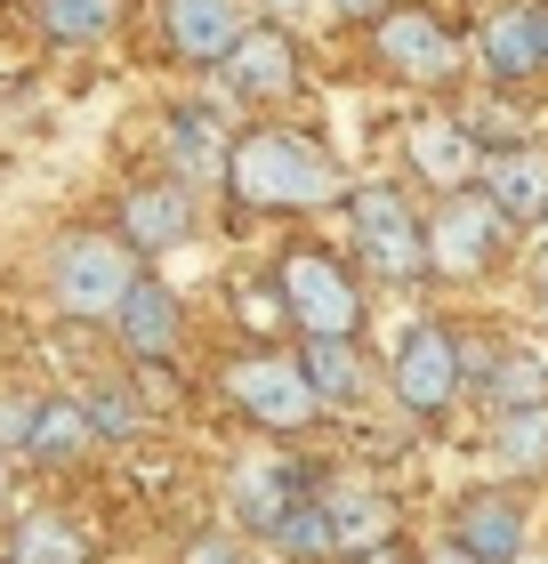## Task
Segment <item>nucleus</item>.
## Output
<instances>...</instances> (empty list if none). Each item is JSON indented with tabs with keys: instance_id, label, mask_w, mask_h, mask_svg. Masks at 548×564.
Masks as SVG:
<instances>
[{
	"instance_id": "obj_30",
	"label": "nucleus",
	"mask_w": 548,
	"mask_h": 564,
	"mask_svg": "<svg viewBox=\"0 0 548 564\" xmlns=\"http://www.w3.org/2000/svg\"><path fill=\"white\" fill-rule=\"evenodd\" d=\"M323 9H339V17H379L387 0H323Z\"/></svg>"
},
{
	"instance_id": "obj_15",
	"label": "nucleus",
	"mask_w": 548,
	"mask_h": 564,
	"mask_svg": "<svg viewBox=\"0 0 548 564\" xmlns=\"http://www.w3.org/2000/svg\"><path fill=\"white\" fill-rule=\"evenodd\" d=\"M476 48H484V73H492V82H533V73L548 65V48H540V17H533V9H492Z\"/></svg>"
},
{
	"instance_id": "obj_29",
	"label": "nucleus",
	"mask_w": 548,
	"mask_h": 564,
	"mask_svg": "<svg viewBox=\"0 0 548 564\" xmlns=\"http://www.w3.org/2000/svg\"><path fill=\"white\" fill-rule=\"evenodd\" d=\"M186 564H243V556H234L226 541H194V549H186Z\"/></svg>"
},
{
	"instance_id": "obj_20",
	"label": "nucleus",
	"mask_w": 548,
	"mask_h": 564,
	"mask_svg": "<svg viewBox=\"0 0 548 564\" xmlns=\"http://www.w3.org/2000/svg\"><path fill=\"white\" fill-rule=\"evenodd\" d=\"M114 17H121V0H41V33L57 41V48H89V41H106V33H114Z\"/></svg>"
},
{
	"instance_id": "obj_31",
	"label": "nucleus",
	"mask_w": 548,
	"mask_h": 564,
	"mask_svg": "<svg viewBox=\"0 0 548 564\" xmlns=\"http://www.w3.org/2000/svg\"><path fill=\"white\" fill-rule=\"evenodd\" d=\"M428 564H476V556H468V549H460V541H443V549H436V556H428Z\"/></svg>"
},
{
	"instance_id": "obj_9",
	"label": "nucleus",
	"mask_w": 548,
	"mask_h": 564,
	"mask_svg": "<svg viewBox=\"0 0 548 564\" xmlns=\"http://www.w3.org/2000/svg\"><path fill=\"white\" fill-rule=\"evenodd\" d=\"M162 17H170L178 57H194V65H226L234 48H243V33H250L243 0H162Z\"/></svg>"
},
{
	"instance_id": "obj_32",
	"label": "nucleus",
	"mask_w": 548,
	"mask_h": 564,
	"mask_svg": "<svg viewBox=\"0 0 548 564\" xmlns=\"http://www.w3.org/2000/svg\"><path fill=\"white\" fill-rule=\"evenodd\" d=\"M533 282H540V306H548V250H540V267H533Z\"/></svg>"
},
{
	"instance_id": "obj_34",
	"label": "nucleus",
	"mask_w": 548,
	"mask_h": 564,
	"mask_svg": "<svg viewBox=\"0 0 548 564\" xmlns=\"http://www.w3.org/2000/svg\"><path fill=\"white\" fill-rule=\"evenodd\" d=\"M363 564H396V556H387V549H379V556H363Z\"/></svg>"
},
{
	"instance_id": "obj_19",
	"label": "nucleus",
	"mask_w": 548,
	"mask_h": 564,
	"mask_svg": "<svg viewBox=\"0 0 548 564\" xmlns=\"http://www.w3.org/2000/svg\"><path fill=\"white\" fill-rule=\"evenodd\" d=\"M267 541H275L282 556H299V564H307V556H315V564H323V556H339V532H331V508H323L315 492H299L291 508H282V524L267 532Z\"/></svg>"
},
{
	"instance_id": "obj_5",
	"label": "nucleus",
	"mask_w": 548,
	"mask_h": 564,
	"mask_svg": "<svg viewBox=\"0 0 548 564\" xmlns=\"http://www.w3.org/2000/svg\"><path fill=\"white\" fill-rule=\"evenodd\" d=\"M226 395L243 403V412L258 427H307L323 412V395H315V379H307V364H282V355H250V364H234L226 371Z\"/></svg>"
},
{
	"instance_id": "obj_2",
	"label": "nucleus",
	"mask_w": 548,
	"mask_h": 564,
	"mask_svg": "<svg viewBox=\"0 0 548 564\" xmlns=\"http://www.w3.org/2000/svg\"><path fill=\"white\" fill-rule=\"evenodd\" d=\"M49 291H57L65 315L121 323V306L138 299V259H129V242L73 235V242H57V259H49Z\"/></svg>"
},
{
	"instance_id": "obj_28",
	"label": "nucleus",
	"mask_w": 548,
	"mask_h": 564,
	"mask_svg": "<svg viewBox=\"0 0 548 564\" xmlns=\"http://www.w3.org/2000/svg\"><path fill=\"white\" fill-rule=\"evenodd\" d=\"M33 420H41V403L0 395V452H24V444H33Z\"/></svg>"
},
{
	"instance_id": "obj_22",
	"label": "nucleus",
	"mask_w": 548,
	"mask_h": 564,
	"mask_svg": "<svg viewBox=\"0 0 548 564\" xmlns=\"http://www.w3.org/2000/svg\"><path fill=\"white\" fill-rule=\"evenodd\" d=\"M307 379H315L323 403H355L363 395V364H355V339H307Z\"/></svg>"
},
{
	"instance_id": "obj_7",
	"label": "nucleus",
	"mask_w": 548,
	"mask_h": 564,
	"mask_svg": "<svg viewBox=\"0 0 548 564\" xmlns=\"http://www.w3.org/2000/svg\"><path fill=\"white\" fill-rule=\"evenodd\" d=\"M396 395H404V412H420V420L460 395V347H452L443 323H411V339L396 355Z\"/></svg>"
},
{
	"instance_id": "obj_35",
	"label": "nucleus",
	"mask_w": 548,
	"mask_h": 564,
	"mask_svg": "<svg viewBox=\"0 0 548 564\" xmlns=\"http://www.w3.org/2000/svg\"><path fill=\"white\" fill-rule=\"evenodd\" d=\"M0 500H9V468H0Z\"/></svg>"
},
{
	"instance_id": "obj_27",
	"label": "nucleus",
	"mask_w": 548,
	"mask_h": 564,
	"mask_svg": "<svg viewBox=\"0 0 548 564\" xmlns=\"http://www.w3.org/2000/svg\"><path fill=\"white\" fill-rule=\"evenodd\" d=\"M89 412L97 427V444H121V435H138V403H121V388H89V395H73Z\"/></svg>"
},
{
	"instance_id": "obj_25",
	"label": "nucleus",
	"mask_w": 548,
	"mask_h": 564,
	"mask_svg": "<svg viewBox=\"0 0 548 564\" xmlns=\"http://www.w3.org/2000/svg\"><path fill=\"white\" fill-rule=\"evenodd\" d=\"M492 395H501V420L508 412H548V371L525 364V355H508V364L492 371Z\"/></svg>"
},
{
	"instance_id": "obj_10",
	"label": "nucleus",
	"mask_w": 548,
	"mask_h": 564,
	"mask_svg": "<svg viewBox=\"0 0 548 564\" xmlns=\"http://www.w3.org/2000/svg\"><path fill=\"white\" fill-rule=\"evenodd\" d=\"M452 541L476 564H516V556H525V508H516L508 492H468Z\"/></svg>"
},
{
	"instance_id": "obj_24",
	"label": "nucleus",
	"mask_w": 548,
	"mask_h": 564,
	"mask_svg": "<svg viewBox=\"0 0 548 564\" xmlns=\"http://www.w3.org/2000/svg\"><path fill=\"white\" fill-rule=\"evenodd\" d=\"M291 500H299V492H291V484H282L275 468H243V476H234V508H243V517H250L258 532H275Z\"/></svg>"
},
{
	"instance_id": "obj_26",
	"label": "nucleus",
	"mask_w": 548,
	"mask_h": 564,
	"mask_svg": "<svg viewBox=\"0 0 548 564\" xmlns=\"http://www.w3.org/2000/svg\"><path fill=\"white\" fill-rule=\"evenodd\" d=\"M501 459L508 468H548V412H508L501 420Z\"/></svg>"
},
{
	"instance_id": "obj_8",
	"label": "nucleus",
	"mask_w": 548,
	"mask_h": 564,
	"mask_svg": "<svg viewBox=\"0 0 548 564\" xmlns=\"http://www.w3.org/2000/svg\"><path fill=\"white\" fill-rule=\"evenodd\" d=\"M379 57H387V73H404V82H452L460 41L443 33L428 9H387L379 17Z\"/></svg>"
},
{
	"instance_id": "obj_16",
	"label": "nucleus",
	"mask_w": 548,
	"mask_h": 564,
	"mask_svg": "<svg viewBox=\"0 0 548 564\" xmlns=\"http://www.w3.org/2000/svg\"><path fill=\"white\" fill-rule=\"evenodd\" d=\"M484 202L516 218H548V153H492L484 162Z\"/></svg>"
},
{
	"instance_id": "obj_14",
	"label": "nucleus",
	"mask_w": 548,
	"mask_h": 564,
	"mask_svg": "<svg viewBox=\"0 0 548 564\" xmlns=\"http://www.w3.org/2000/svg\"><path fill=\"white\" fill-rule=\"evenodd\" d=\"M121 235L138 250H170L194 235V186H138L121 202Z\"/></svg>"
},
{
	"instance_id": "obj_12",
	"label": "nucleus",
	"mask_w": 548,
	"mask_h": 564,
	"mask_svg": "<svg viewBox=\"0 0 548 564\" xmlns=\"http://www.w3.org/2000/svg\"><path fill=\"white\" fill-rule=\"evenodd\" d=\"M404 145H411V170H420L428 186H443V194H468L484 177V145L468 138L460 121H420Z\"/></svg>"
},
{
	"instance_id": "obj_1",
	"label": "nucleus",
	"mask_w": 548,
	"mask_h": 564,
	"mask_svg": "<svg viewBox=\"0 0 548 564\" xmlns=\"http://www.w3.org/2000/svg\"><path fill=\"white\" fill-rule=\"evenodd\" d=\"M226 186H234L243 210H323V202L347 194L331 153H315V145L291 138V130H250V138H234Z\"/></svg>"
},
{
	"instance_id": "obj_21",
	"label": "nucleus",
	"mask_w": 548,
	"mask_h": 564,
	"mask_svg": "<svg viewBox=\"0 0 548 564\" xmlns=\"http://www.w3.org/2000/svg\"><path fill=\"white\" fill-rule=\"evenodd\" d=\"M226 153L234 145H218V121L211 113H178L170 121V162H178V177H186V186H194V177H226Z\"/></svg>"
},
{
	"instance_id": "obj_11",
	"label": "nucleus",
	"mask_w": 548,
	"mask_h": 564,
	"mask_svg": "<svg viewBox=\"0 0 548 564\" xmlns=\"http://www.w3.org/2000/svg\"><path fill=\"white\" fill-rule=\"evenodd\" d=\"M291 82H299V48H291V33H282V24H250L243 48L226 57V89H234V97H282Z\"/></svg>"
},
{
	"instance_id": "obj_3",
	"label": "nucleus",
	"mask_w": 548,
	"mask_h": 564,
	"mask_svg": "<svg viewBox=\"0 0 548 564\" xmlns=\"http://www.w3.org/2000/svg\"><path fill=\"white\" fill-rule=\"evenodd\" d=\"M275 282H282V315H291L307 339H355L363 291L347 282V267H339V259H323V250H291Z\"/></svg>"
},
{
	"instance_id": "obj_33",
	"label": "nucleus",
	"mask_w": 548,
	"mask_h": 564,
	"mask_svg": "<svg viewBox=\"0 0 548 564\" xmlns=\"http://www.w3.org/2000/svg\"><path fill=\"white\" fill-rule=\"evenodd\" d=\"M533 17H540V48H548V9H533Z\"/></svg>"
},
{
	"instance_id": "obj_18",
	"label": "nucleus",
	"mask_w": 548,
	"mask_h": 564,
	"mask_svg": "<svg viewBox=\"0 0 548 564\" xmlns=\"http://www.w3.org/2000/svg\"><path fill=\"white\" fill-rule=\"evenodd\" d=\"M89 444H97L89 412H82V403H57V395H49L41 420H33V444H24V459H49V468H57V459H82Z\"/></svg>"
},
{
	"instance_id": "obj_6",
	"label": "nucleus",
	"mask_w": 548,
	"mask_h": 564,
	"mask_svg": "<svg viewBox=\"0 0 548 564\" xmlns=\"http://www.w3.org/2000/svg\"><path fill=\"white\" fill-rule=\"evenodd\" d=\"M501 235H508V218L492 210L484 194H452L436 210V226H428V267L436 274H484L492 250H501Z\"/></svg>"
},
{
	"instance_id": "obj_17",
	"label": "nucleus",
	"mask_w": 548,
	"mask_h": 564,
	"mask_svg": "<svg viewBox=\"0 0 548 564\" xmlns=\"http://www.w3.org/2000/svg\"><path fill=\"white\" fill-rule=\"evenodd\" d=\"M323 508H331L339 549H347L355 564H363V556H379V549H387V532H396V508H387L372 484H339V492H323Z\"/></svg>"
},
{
	"instance_id": "obj_13",
	"label": "nucleus",
	"mask_w": 548,
	"mask_h": 564,
	"mask_svg": "<svg viewBox=\"0 0 548 564\" xmlns=\"http://www.w3.org/2000/svg\"><path fill=\"white\" fill-rule=\"evenodd\" d=\"M178 339H186V306H178V291L138 282V299L121 306V347L138 355V364H170Z\"/></svg>"
},
{
	"instance_id": "obj_23",
	"label": "nucleus",
	"mask_w": 548,
	"mask_h": 564,
	"mask_svg": "<svg viewBox=\"0 0 548 564\" xmlns=\"http://www.w3.org/2000/svg\"><path fill=\"white\" fill-rule=\"evenodd\" d=\"M17 564H89V541L73 517H24L17 524Z\"/></svg>"
},
{
	"instance_id": "obj_4",
	"label": "nucleus",
	"mask_w": 548,
	"mask_h": 564,
	"mask_svg": "<svg viewBox=\"0 0 548 564\" xmlns=\"http://www.w3.org/2000/svg\"><path fill=\"white\" fill-rule=\"evenodd\" d=\"M347 210H355V250H363V267H379V274H396V282L428 274V235L411 226V210H404L396 186H355Z\"/></svg>"
}]
</instances>
